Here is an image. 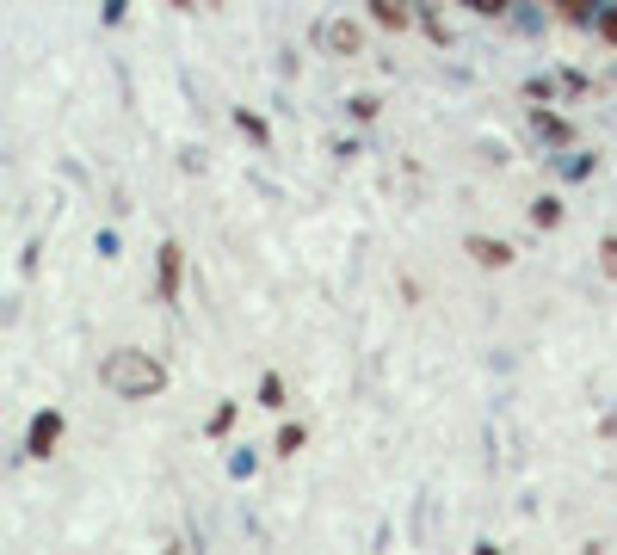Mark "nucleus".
<instances>
[{
  "label": "nucleus",
  "instance_id": "f257e3e1",
  "mask_svg": "<svg viewBox=\"0 0 617 555\" xmlns=\"http://www.w3.org/2000/svg\"><path fill=\"white\" fill-rule=\"evenodd\" d=\"M105 389H118V395H130V401H142V395H155L167 377H161V364L149 358V352H112L105 358Z\"/></svg>",
  "mask_w": 617,
  "mask_h": 555
},
{
  "label": "nucleus",
  "instance_id": "f03ea898",
  "mask_svg": "<svg viewBox=\"0 0 617 555\" xmlns=\"http://www.w3.org/2000/svg\"><path fill=\"white\" fill-rule=\"evenodd\" d=\"M56 438H62V420H56V414H38V420H31V457H50Z\"/></svg>",
  "mask_w": 617,
  "mask_h": 555
},
{
  "label": "nucleus",
  "instance_id": "7ed1b4c3",
  "mask_svg": "<svg viewBox=\"0 0 617 555\" xmlns=\"http://www.w3.org/2000/svg\"><path fill=\"white\" fill-rule=\"evenodd\" d=\"M469 253H476L482 266H506V259H513V253H506L500 241H469Z\"/></svg>",
  "mask_w": 617,
  "mask_h": 555
},
{
  "label": "nucleus",
  "instance_id": "20e7f679",
  "mask_svg": "<svg viewBox=\"0 0 617 555\" xmlns=\"http://www.w3.org/2000/svg\"><path fill=\"white\" fill-rule=\"evenodd\" d=\"M371 7H377V19H383V25H395V31L408 25V7H402V0H371Z\"/></svg>",
  "mask_w": 617,
  "mask_h": 555
},
{
  "label": "nucleus",
  "instance_id": "39448f33",
  "mask_svg": "<svg viewBox=\"0 0 617 555\" xmlns=\"http://www.w3.org/2000/svg\"><path fill=\"white\" fill-rule=\"evenodd\" d=\"M328 44H334V50H358V31H352L346 19H334V25H328Z\"/></svg>",
  "mask_w": 617,
  "mask_h": 555
},
{
  "label": "nucleus",
  "instance_id": "423d86ee",
  "mask_svg": "<svg viewBox=\"0 0 617 555\" xmlns=\"http://www.w3.org/2000/svg\"><path fill=\"white\" fill-rule=\"evenodd\" d=\"M161 284H167V290L179 284V247H167V253H161Z\"/></svg>",
  "mask_w": 617,
  "mask_h": 555
},
{
  "label": "nucleus",
  "instance_id": "0eeeda50",
  "mask_svg": "<svg viewBox=\"0 0 617 555\" xmlns=\"http://www.w3.org/2000/svg\"><path fill=\"white\" fill-rule=\"evenodd\" d=\"M463 7H476V13H500L506 0H463Z\"/></svg>",
  "mask_w": 617,
  "mask_h": 555
},
{
  "label": "nucleus",
  "instance_id": "6e6552de",
  "mask_svg": "<svg viewBox=\"0 0 617 555\" xmlns=\"http://www.w3.org/2000/svg\"><path fill=\"white\" fill-rule=\"evenodd\" d=\"M605 272L617 278V241H605Z\"/></svg>",
  "mask_w": 617,
  "mask_h": 555
},
{
  "label": "nucleus",
  "instance_id": "1a4fd4ad",
  "mask_svg": "<svg viewBox=\"0 0 617 555\" xmlns=\"http://www.w3.org/2000/svg\"><path fill=\"white\" fill-rule=\"evenodd\" d=\"M605 37H611V44H617V13H611V19H605Z\"/></svg>",
  "mask_w": 617,
  "mask_h": 555
}]
</instances>
